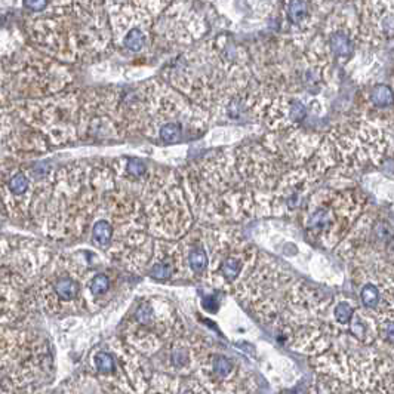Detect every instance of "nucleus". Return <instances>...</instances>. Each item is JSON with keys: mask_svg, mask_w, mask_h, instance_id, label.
<instances>
[{"mask_svg": "<svg viewBox=\"0 0 394 394\" xmlns=\"http://www.w3.org/2000/svg\"><path fill=\"white\" fill-rule=\"evenodd\" d=\"M113 113L123 138L138 135L166 146L200 135L208 124L205 109L157 79L123 91L113 88Z\"/></svg>", "mask_w": 394, "mask_h": 394, "instance_id": "nucleus-1", "label": "nucleus"}, {"mask_svg": "<svg viewBox=\"0 0 394 394\" xmlns=\"http://www.w3.org/2000/svg\"><path fill=\"white\" fill-rule=\"evenodd\" d=\"M3 63L11 102L51 97L65 91L73 79L69 64L51 58L30 43Z\"/></svg>", "mask_w": 394, "mask_h": 394, "instance_id": "nucleus-2", "label": "nucleus"}, {"mask_svg": "<svg viewBox=\"0 0 394 394\" xmlns=\"http://www.w3.org/2000/svg\"><path fill=\"white\" fill-rule=\"evenodd\" d=\"M83 91L65 89L41 100L12 101L20 118L54 146L80 141Z\"/></svg>", "mask_w": 394, "mask_h": 394, "instance_id": "nucleus-3", "label": "nucleus"}, {"mask_svg": "<svg viewBox=\"0 0 394 394\" xmlns=\"http://www.w3.org/2000/svg\"><path fill=\"white\" fill-rule=\"evenodd\" d=\"M362 205L351 193L322 191L313 197L304 218L309 237L325 248H333L349 236Z\"/></svg>", "mask_w": 394, "mask_h": 394, "instance_id": "nucleus-4", "label": "nucleus"}, {"mask_svg": "<svg viewBox=\"0 0 394 394\" xmlns=\"http://www.w3.org/2000/svg\"><path fill=\"white\" fill-rule=\"evenodd\" d=\"M28 43L37 51L64 64H74L83 60L72 11L63 15H43L27 18L24 23Z\"/></svg>", "mask_w": 394, "mask_h": 394, "instance_id": "nucleus-5", "label": "nucleus"}, {"mask_svg": "<svg viewBox=\"0 0 394 394\" xmlns=\"http://www.w3.org/2000/svg\"><path fill=\"white\" fill-rule=\"evenodd\" d=\"M342 251L371 264L380 276L394 277V228L388 221L362 218L344 239Z\"/></svg>", "mask_w": 394, "mask_h": 394, "instance_id": "nucleus-6", "label": "nucleus"}, {"mask_svg": "<svg viewBox=\"0 0 394 394\" xmlns=\"http://www.w3.org/2000/svg\"><path fill=\"white\" fill-rule=\"evenodd\" d=\"M316 366L320 372L338 378L355 390L378 387L381 380L391 371L390 364L372 350L347 351L338 350L317 358Z\"/></svg>", "mask_w": 394, "mask_h": 394, "instance_id": "nucleus-7", "label": "nucleus"}, {"mask_svg": "<svg viewBox=\"0 0 394 394\" xmlns=\"http://www.w3.org/2000/svg\"><path fill=\"white\" fill-rule=\"evenodd\" d=\"M258 252L252 245L237 234L221 233L215 242V252L210 263V276L221 287L236 286L251 273L256 264Z\"/></svg>", "mask_w": 394, "mask_h": 394, "instance_id": "nucleus-8", "label": "nucleus"}, {"mask_svg": "<svg viewBox=\"0 0 394 394\" xmlns=\"http://www.w3.org/2000/svg\"><path fill=\"white\" fill-rule=\"evenodd\" d=\"M72 15L78 28L83 58H94L109 51L113 32L105 0H72Z\"/></svg>", "mask_w": 394, "mask_h": 394, "instance_id": "nucleus-9", "label": "nucleus"}, {"mask_svg": "<svg viewBox=\"0 0 394 394\" xmlns=\"http://www.w3.org/2000/svg\"><path fill=\"white\" fill-rule=\"evenodd\" d=\"M50 142L20 118L12 104L0 105V160L41 155Z\"/></svg>", "mask_w": 394, "mask_h": 394, "instance_id": "nucleus-10", "label": "nucleus"}, {"mask_svg": "<svg viewBox=\"0 0 394 394\" xmlns=\"http://www.w3.org/2000/svg\"><path fill=\"white\" fill-rule=\"evenodd\" d=\"M204 30V24L193 12H188V9L181 5H175L163 11L153 24L151 46L187 45L199 39Z\"/></svg>", "mask_w": 394, "mask_h": 394, "instance_id": "nucleus-11", "label": "nucleus"}, {"mask_svg": "<svg viewBox=\"0 0 394 394\" xmlns=\"http://www.w3.org/2000/svg\"><path fill=\"white\" fill-rule=\"evenodd\" d=\"M369 21L382 33L394 30V0H368Z\"/></svg>", "mask_w": 394, "mask_h": 394, "instance_id": "nucleus-12", "label": "nucleus"}, {"mask_svg": "<svg viewBox=\"0 0 394 394\" xmlns=\"http://www.w3.org/2000/svg\"><path fill=\"white\" fill-rule=\"evenodd\" d=\"M349 331L351 336L362 342L363 345H371L375 342L377 336V326H375V319L364 310H355L353 319L349 323Z\"/></svg>", "mask_w": 394, "mask_h": 394, "instance_id": "nucleus-13", "label": "nucleus"}, {"mask_svg": "<svg viewBox=\"0 0 394 394\" xmlns=\"http://www.w3.org/2000/svg\"><path fill=\"white\" fill-rule=\"evenodd\" d=\"M375 326H377V336L384 342L394 349V309H384L375 314Z\"/></svg>", "mask_w": 394, "mask_h": 394, "instance_id": "nucleus-14", "label": "nucleus"}, {"mask_svg": "<svg viewBox=\"0 0 394 394\" xmlns=\"http://www.w3.org/2000/svg\"><path fill=\"white\" fill-rule=\"evenodd\" d=\"M311 0H289L286 8V14L289 21L301 25L311 18Z\"/></svg>", "mask_w": 394, "mask_h": 394, "instance_id": "nucleus-15", "label": "nucleus"}, {"mask_svg": "<svg viewBox=\"0 0 394 394\" xmlns=\"http://www.w3.org/2000/svg\"><path fill=\"white\" fill-rule=\"evenodd\" d=\"M54 292L61 301H73L78 300L80 294V285L79 282H76L73 277L64 276L54 283Z\"/></svg>", "mask_w": 394, "mask_h": 394, "instance_id": "nucleus-16", "label": "nucleus"}, {"mask_svg": "<svg viewBox=\"0 0 394 394\" xmlns=\"http://www.w3.org/2000/svg\"><path fill=\"white\" fill-rule=\"evenodd\" d=\"M114 236V227L111 224V221L107 218H101L98 221H95L92 227V240L94 243L100 248H107Z\"/></svg>", "mask_w": 394, "mask_h": 394, "instance_id": "nucleus-17", "label": "nucleus"}, {"mask_svg": "<svg viewBox=\"0 0 394 394\" xmlns=\"http://www.w3.org/2000/svg\"><path fill=\"white\" fill-rule=\"evenodd\" d=\"M331 47L338 58H347L353 54V41L351 36L344 30H336L331 34Z\"/></svg>", "mask_w": 394, "mask_h": 394, "instance_id": "nucleus-18", "label": "nucleus"}, {"mask_svg": "<svg viewBox=\"0 0 394 394\" xmlns=\"http://www.w3.org/2000/svg\"><path fill=\"white\" fill-rule=\"evenodd\" d=\"M381 298L382 295H381V289L378 285H375L373 282H368L362 286L360 300L366 310H372V311L377 310L381 304Z\"/></svg>", "mask_w": 394, "mask_h": 394, "instance_id": "nucleus-19", "label": "nucleus"}, {"mask_svg": "<svg viewBox=\"0 0 394 394\" xmlns=\"http://www.w3.org/2000/svg\"><path fill=\"white\" fill-rule=\"evenodd\" d=\"M191 359H193V354L187 344L178 342L171 353V362L174 364V368L178 371H184L191 364Z\"/></svg>", "mask_w": 394, "mask_h": 394, "instance_id": "nucleus-20", "label": "nucleus"}, {"mask_svg": "<svg viewBox=\"0 0 394 394\" xmlns=\"http://www.w3.org/2000/svg\"><path fill=\"white\" fill-rule=\"evenodd\" d=\"M187 263H188L190 270L195 274L197 276L204 274L209 265V259H208V254L205 252V249L204 248L191 249L190 254L187 255Z\"/></svg>", "mask_w": 394, "mask_h": 394, "instance_id": "nucleus-21", "label": "nucleus"}, {"mask_svg": "<svg viewBox=\"0 0 394 394\" xmlns=\"http://www.w3.org/2000/svg\"><path fill=\"white\" fill-rule=\"evenodd\" d=\"M354 311L355 309L350 301H340L333 307V319L340 326H347L349 328V323L353 319Z\"/></svg>", "mask_w": 394, "mask_h": 394, "instance_id": "nucleus-22", "label": "nucleus"}, {"mask_svg": "<svg viewBox=\"0 0 394 394\" xmlns=\"http://www.w3.org/2000/svg\"><path fill=\"white\" fill-rule=\"evenodd\" d=\"M371 100L375 105H380V107H388V105L394 102L393 91L386 85L375 86L371 94Z\"/></svg>", "mask_w": 394, "mask_h": 394, "instance_id": "nucleus-23", "label": "nucleus"}, {"mask_svg": "<svg viewBox=\"0 0 394 394\" xmlns=\"http://www.w3.org/2000/svg\"><path fill=\"white\" fill-rule=\"evenodd\" d=\"M94 362H95V368H97V371L101 373L107 375L116 371V362H114L113 355L107 351H100L95 354Z\"/></svg>", "mask_w": 394, "mask_h": 394, "instance_id": "nucleus-24", "label": "nucleus"}, {"mask_svg": "<svg viewBox=\"0 0 394 394\" xmlns=\"http://www.w3.org/2000/svg\"><path fill=\"white\" fill-rule=\"evenodd\" d=\"M135 320L140 325H151L155 322V309L150 303H142L135 311Z\"/></svg>", "mask_w": 394, "mask_h": 394, "instance_id": "nucleus-25", "label": "nucleus"}, {"mask_svg": "<svg viewBox=\"0 0 394 394\" xmlns=\"http://www.w3.org/2000/svg\"><path fill=\"white\" fill-rule=\"evenodd\" d=\"M110 287V278L105 274H98L92 278L91 282V294L94 296L102 295Z\"/></svg>", "mask_w": 394, "mask_h": 394, "instance_id": "nucleus-26", "label": "nucleus"}, {"mask_svg": "<svg viewBox=\"0 0 394 394\" xmlns=\"http://www.w3.org/2000/svg\"><path fill=\"white\" fill-rule=\"evenodd\" d=\"M11 104V97H9L8 91V76H6V69L5 63L0 60V105Z\"/></svg>", "mask_w": 394, "mask_h": 394, "instance_id": "nucleus-27", "label": "nucleus"}, {"mask_svg": "<svg viewBox=\"0 0 394 394\" xmlns=\"http://www.w3.org/2000/svg\"><path fill=\"white\" fill-rule=\"evenodd\" d=\"M381 394H394V372L390 371L386 377L381 380L378 387Z\"/></svg>", "mask_w": 394, "mask_h": 394, "instance_id": "nucleus-28", "label": "nucleus"}, {"mask_svg": "<svg viewBox=\"0 0 394 394\" xmlns=\"http://www.w3.org/2000/svg\"><path fill=\"white\" fill-rule=\"evenodd\" d=\"M335 394H371V393H366L364 390H363V391H355V388H353V387H351V388L347 387V388H344V390H341V388L338 387V388H336Z\"/></svg>", "mask_w": 394, "mask_h": 394, "instance_id": "nucleus-29", "label": "nucleus"}, {"mask_svg": "<svg viewBox=\"0 0 394 394\" xmlns=\"http://www.w3.org/2000/svg\"><path fill=\"white\" fill-rule=\"evenodd\" d=\"M182 394H204V391H201L200 387H193V388H187L182 391Z\"/></svg>", "mask_w": 394, "mask_h": 394, "instance_id": "nucleus-30", "label": "nucleus"}]
</instances>
